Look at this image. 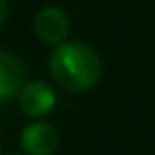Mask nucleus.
<instances>
[{
	"label": "nucleus",
	"mask_w": 155,
	"mask_h": 155,
	"mask_svg": "<svg viewBox=\"0 0 155 155\" xmlns=\"http://www.w3.org/2000/svg\"><path fill=\"white\" fill-rule=\"evenodd\" d=\"M49 74L62 89L81 94L100 83L102 58L83 41H66L53 47L49 55Z\"/></svg>",
	"instance_id": "obj_1"
},
{
	"label": "nucleus",
	"mask_w": 155,
	"mask_h": 155,
	"mask_svg": "<svg viewBox=\"0 0 155 155\" xmlns=\"http://www.w3.org/2000/svg\"><path fill=\"white\" fill-rule=\"evenodd\" d=\"M32 28H34V34L38 36L41 43L58 47V45L68 41L72 24H70V17H68V13L64 9L49 5V7H43L34 15Z\"/></svg>",
	"instance_id": "obj_2"
},
{
	"label": "nucleus",
	"mask_w": 155,
	"mask_h": 155,
	"mask_svg": "<svg viewBox=\"0 0 155 155\" xmlns=\"http://www.w3.org/2000/svg\"><path fill=\"white\" fill-rule=\"evenodd\" d=\"M17 102H19V110L26 117L43 119L55 108L58 96H55V89L47 81H30L17 94Z\"/></svg>",
	"instance_id": "obj_3"
},
{
	"label": "nucleus",
	"mask_w": 155,
	"mask_h": 155,
	"mask_svg": "<svg viewBox=\"0 0 155 155\" xmlns=\"http://www.w3.org/2000/svg\"><path fill=\"white\" fill-rule=\"evenodd\" d=\"M58 144H60L58 130L43 119L30 121L19 132V147L24 155H53L58 151Z\"/></svg>",
	"instance_id": "obj_4"
},
{
	"label": "nucleus",
	"mask_w": 155,
	"mask_h": 155,
	"mask_svg": "<svg viewBox=\"0 0 155 155\" xmlns=\"http://www.w3.org/2000/svg\"><path fill=\"white\" fill-rule=\"evenodd\" d=\"M26 85V68L19 58L9 51H0V102L17 98Z\"/></svg>",
	"instance_id": "obj_5"
},
{
	"label": "nucleus",
	"mask_w": 155,
	"mask_h": 155,
	"mask_svg": "<svg viewBox=\"0 0 155 155\" xmlns=\"http://www.w3.org/2000/svg\"><path fill=\"white\" fill-rule=\"evenodd\" d=\"M9 17V0H0V26Z\"/></svg>",
	"instance_id": "obj_6"
},
{
	"label": "nucleus",
	"mask_w": 155,
	"mask_h": 155,
	"mask_svg": "<svg viewBox=\"0 0 155 155\" xmlns=\"http://www.w3.org/2000/svg\"><path fill=\"white\" fill-rule=\"evenodd\" d=\"M0 155H2V144H0Z\"/></svg>",
	"instance_id": "obj_7"
}]
</instances>
